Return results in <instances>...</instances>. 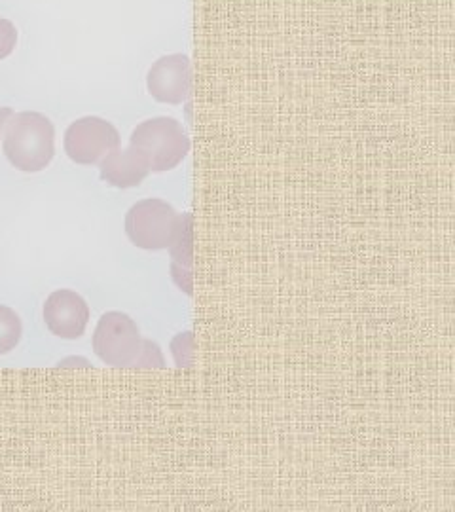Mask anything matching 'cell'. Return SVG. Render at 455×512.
Wrapping results in <instances>:
<instances>
[{
  "mask_svg": "<svg viewBox=\"0 0 455 512\" xmlns=\"http://www.w3.org/2000/svg\"><path fill=\"white\" fill-rule=\"evenodd\" d=\"M2 150L10 164L23 173H38L52 164L55 156V128L40 112L25 110L6 122Z\"/></svg>",
  "mask_w": 455,
  "mask_h": 512,
  "instance_id": "cell-1",
  "label": "cell"
},
{
  "mask_svg": "<svg viewBox=\"0 0 455 512\" xmlns=\"http://www.w3.org/2000/svg\"><path fill=\"white\" fill-rule=\"evenodd\" d=\"M129 145L141 150L154 173L175 169L190 152V137L181 122L169 116H156L133 129Z\"/></svg>",
  "mask_w": 455,
  "mask_h": 512,
  "instance_id": "cell-2",
  "label": "cell"
},
{
  "mask_svg": "<svg viewBox=\"0 0 455 512\" xmlns=\"http://www.w3.org/2000/svg\"><path fill=\"white\" fill-rule=\"evenodd\" d=\"M186 215H179L173 205L148 198L135 203L126 215V234L129 241L145 251L171 249L181 234Z\"/></svg>",
  "mask_w": 455,
  "mask_h": 512,
  "instance_id": "cell-3",
  "label": "cell"
},
{
  "mask_svg": "<svg viewBox=\"0 0 455 512\" xmlns=\"http://www.w3.org/2000/svg\"><path fill=\"white\" fill-rule=\"evenodd\" d=\"M145 340L137 323L122 311L105 313L93 332V351L109 366H137Z\"/></svg>",
  "mask_w": 455,
  "mask_h": 512,
  "instance_id": "cell-4",
  "label": "cell"
},
{
  "mask_svg": "<svg viewBox=\"0 0 455 512\" xmlns=\"http://www.w3.org/2000/svg\"><path fill=\"white\" fill-rule=\"evenodd\" d=\"M120 141L118 129L110 122L99 116H84L67 128L63 147L74 164L95 165L120 147Z\"/></svg>",
  "mask_w": 455,
  "mask_h": 512,
  "instance_id": "cell-5",
  "label": "cell"
},
{
  "mask_svg": "<svg viewBox=\"0 0 455 512\" xmlns=\"http://www.w3.org/2000/svg\"><path fill=\"white\" fill-rule=\"evenodd\" d=\"M148 93L165 105H181L192 93V65L188 55L160 57L146 76Z\"/></svg>",
  "mask_w": 455,
  "mask_h": 512,
  "instance_id": "cell-6",
  "label": "cell"
},
{
  "mask_svg": "<svg viewBox=\"0 0 455 512\" xmlns=\"http://www.w3.org/2000/svg\"><path fill=\"white\" fill-rule=\"evenodd\" d=\"M42 315L46 327L57 338L76 340L88 329L90 306L80 294L61 289L46 298Z\"/></svg>",
  "mask_w": 455,
  "mask_h": 512,
  "instance_id": "cell-7",
  "label": "cell"
},
{
  "mask_svg": "<svg viewBox=\"0 0 455 512\" xmlns=\"http://www.w3.org/2000/svg\"><path fill=\"white\" fill-rule=\"evenodd\" d=\"M101 179L109 186L126 190L135 188L150 175V164L141 150L129 145L128 148H114L99 162Z\"/></svg>",
  "mask_w": 455,
  "mask_h": 512,
  "instance_id": "cell-8",
  "label": "cell"
},
{
  "mask_svg": "<svg viewBox=\"0 0 455 512\" xmlns=\"http://www.w3.org/2000/svg\"><path fill=\"white\" fill-rule=\"evenodd\" d=\"M21 334H23V325L18 313L0 304V355H6L12 349H16L21 340Z\"/></svg>",
  "mask_w": 455,
  "mask_h": 512,
  "instance_id": "cell-9",
  "label": "cell"
},
{
  "mask_svg": "<svg viewBox=\"0 0 455 512\" xmlns=\"http://www.w3.org/2000/svg\"><path fill=\"white\" fill-rule=\"evenodd\" d=\"M18 46V29L10 19L0 18V61L12 54Z\"/></svg>",
  "mask_w": 455,
  "mask_h": 512,
  "instance_id": "cell-10",
  "label": "cell"
},
{
  "mask_svg": "<svg viewBox=\"0 0 455 512\" xmlns=\"http://www.w3.org/2000/svg\"><path fill=\"white\" fill-rule=\"evenodd\" d=\"M137 366H165L164 355L154 342L145 340L143 353H141V359H139Z\"/></svg>",
  "mask_w": 455,
  "mask_h": 512,
  "instance_id": "cell-11",
  "label": "cell"
},
{
  "mask_svg": "<svg viewBox=\"0 0 455 512\" xmlns=\"http://www.w3.org/2000/svg\"><path fill=\"white\" fill-rule=\"evenodd\" d=\"M12 114H14V112H12L10 107H2V109H0V135H2V131L6 128V122L10 120Z\"/></svg>",
  "mask_w": 455,
  "mask_h": 512,
  "instance_id": "cell-12",
  "label": "cell"
}]
</instances>
